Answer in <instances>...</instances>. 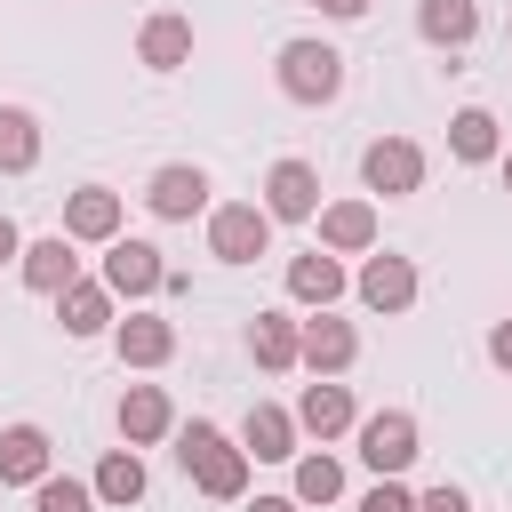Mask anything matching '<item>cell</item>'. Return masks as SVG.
Returning a JSON list of instances; mask_svg holds the SVG:
<instances>
[{
  "label": "cell",
  "mask_w": 512,
  "mask_h": 512,
  "mask_svg": "<svg viewBox=\"0 0 512 512\" xmlns=\"http://www.w3.org/2000/svg\"><path fill=\"white\" fill-rule=\"evenodd\" d=\"M168 440H176V464H184V480H192L200 496H216V504H240V496H248V448H232L208 416L176 424Z\"/></svg>",
  "instance_id": "6da1fadb"
},
{
  "label": "cell",
  "mask_w": 512,
  "mask_h": 512,
  "mask_svg": "<svg viewBox=\"0 0 512 512\" xmlns=\"http://www.w3.org/2000/svg\"><path fill=\"white\" fill-rule=\"evenodd\" d=\"M280 96L288 104H336L344 96V56L328 40H280Z\"/></svg>",
  "instance_id": "7a4b0ae2"
},
{
  "label": "cell",
  "mask_w": 512,
  "mask_h": 512,
  "mask_svg": "<svg viewBox=\"0 0 512 512\" xmlns=\"http://www.w3.org/2000/svg\"><path fill=\"white\" fill-rule=\"evenodd\" d=\"M352 440H360V464H368L376 480H400V472L416 464V448H424V432H416L408 408H376V416H360Z\"/></svg>",
  "instance_id": "3957f363"
},
{
  "label": "cell",
  "mask_w": 512,
  "mask_h": 512,
  "mask_svg": "<svg viewBox=\"0 0 512 512\" xmlns=\"http://www.w3.org/2000/svg\"><path fill=\"white\" fill-rule=\"evenodd\" d=\"M264 248H272V208H264V200H224V208H208V256L256 264Z\"/></svg>",
  "instance_id": "277c9868"
},
{
  "label": "cell",
  "mask_w": 512,
  "mask_h": 512,
  "mask_svg": "<svg viewBox=\"0 0 512 512\" xmlns=\"http://www.w3.org/2000/svg\"><path fill=\"white\" fill-rule=\"evenodd\" d=\"M360 184H368L376 200H408V192H424V144H408V136H376V144L360 152Z\"/></svg>",
  "instance_id": "5b68a950"
},
{
  "label": "cell",
  "mask_w": 512,
  "mask_h": 512,
  "mask_svg": "<svg viewBox=\"0 0 512 512\" xmlns=\"http://www.w3.org/2000/svg\"><path fill=\"white\" fill-rule=\"evenodd\" d=\"M160 280H168V264H160V248L152 240H104V288L112 296H128V304H144V296H160Z\"/></svg>",
  "instance_id": "8992f818"
},
{
  "label": "cell",
  "mask_w": 512,
  "mask_h": 512,
  "mask_svg": "<svg viewBox=\"0 0 512 512\" xmlns=\"http://www.w3.org/2000/svg\"><path fill=\"white\" fill-rule=\"evenodd\" d=\"M144 208H152L160 224H192V216L208 208V168H192V160H168V168H152V184H144Z\"/></svg>",
  "instance_id": "52a82bcc"
},
{
  "label": "cell",
  "mask_w": 512,
  "mask_h": 512,
  "mask_svg": "<svg viewBox=\"0 0 512 512\" xmlns=\"http://www.w3.org/2000/svg\"><path fill=\"white\" fill-rule=\"evenodd\" d=\"M264 208H272V224H312L320 216V168L312 160H272Z\"/></svg>",
  "instance_id": "ba28073f"
},
{
  "label": "cell",
  "mask_w": 512,
  "mask_h": 512,
  "mask_svg": "<svg viewBox=\"0 0 512 512\" xmlns=\"http://www.w3.org/2000/svg\"><path fill=\"white\" fill-rule=\"evenodd\" d=\"M352 288H360V304H368V312H384V320H392V312H408V304H416V264H408V256H392V248H368V264H360V280H352Z\"/></svg>",
  "instance_id": "9c48e42d"
},
{
  "label": "cell",
  "mask_w": 512,
  "mask_h": 512,
  "mask_svg": "<svg viewBox=\"0 0 512 512\" xmlns=\"http://www.w3.org/2000/svg\"><path fill=\"white\" fill-rule=\"evenodd\" d=\"M80 240L72 232H48V240H24V256H16V272H24V288L32 296H64L72 280H80V256H72Z\"/></svg>",
  "instance_id": "30bf717a"
},
{
  "label": "cell",
  "mask_w": 512,
  "mask_h": 512,
  "mask_svg": "<svg viewBox=\"0 0 512 512\" xmlns=\"http://www.w3.org/2000/svg\"><path fill=\"white\" fill-rule=\"evenodd\" d=\"M112 352H120V368H168L176 360V320L128 312V320H112Z\"/></svg>",
  "instance_id": "8fae6325"
},
{
  "label": "cell",
  "mask_w": 512,
  "mask_h": 512,
  "mask_svg": "<svg viewBox=\"0 0 512 512\" xmlns=\"http://www.w3.org/2000/svg\"><path fill=\"white\" fill-rule=\"evenodd\" d=\"M248 360L272 368V376L304 368V320H296V312H256V320H248Z\"/></svg>",
  "instance_id": "7c38bea8"
},
{
  "label": "cell",
  "mask_w": 512,
  "mask_h": 512,
  "mask_svg": "<svg viewBox=\"0 0 512 512\" xmlns=\"http://www.w3.org/2000/svg\"><path fill=\"white\" fill-rule=\"evenodd\" d=\"M360 424V408H352V384H336V376H312L304 384V400H296V432H312V440H336V432H352Z\"/></svg>",
  "instance_id": "4fadbf2b"
},
{
  "label": "cell",
  "mask_w": 512,
  "mask_h": 512,
  "mask_svg": "<svg viewBox=\"0 0 512 512\" xmlns=\"http://www.w3.org/2000/svg\"><path fill=\"white\" fill-rule=\"evenodd\" d=\"M48 472H56L48 432H40V424H8V432H0V488H40Z\"/></svg>",
  "instance_id": "5bb4252c"
},
{
  "label": "cell",
  "mask_w": 512,
  "mask_h": 512,
  "mask_svg": "<svg viewBox=\"0 0 512 512\" xmlns=\"http://www.w3.org/2000/svg\"><path fill=\"white\" fill-rule=\"evenodd\" d=\"M136 64H144V72H184V64H192V16H176V8L144 16V32H136Z\"/></svg>",
  "instance_id": "9a60e30c"
},
{
  "label": "cell",
  "mask_w": 512,
  "mask_h": 512,
  "mask_svg": "<svg viewBox=\"0 0 512 512\" xmlns=\"http://www.w3.org/2000/svg\"><path fill=\"white\" fill-rule=\"evenodd\" d=\"M64 232H72L80 248L120 240V192H112V184H80V192L64 200Z\"/></svg>",
  "instance_id": "2e32d148"
},
{
  "label": "cell",
  "mask_w": 512,
  "mask_h": 512,
  "mask_svg": "<svg viewBox=\"0 0 512 512\" xmlns=\"http://www.w3.org/2000/svg\"><path fill=\"white\" fill-rule=\"evenodd\" d=\"M352 360H360V328L336 320V312H312V320H304V368H312V376H344Z\"/></svg>",
  "instance_id": "e0dca14e"
},
{
  "label": "cell",
  "mask_w": 512,
  "mask_h": 512,
  "mask_svg": "<svg viewBox=\"0 0 512 512\" xmlns=\"http://www.w3.org/2000/svg\"><path fill=\"white\" fill-rule=\"evenodd\" d=\"M240 448H248L256 464H288V456H296V408L256 400V408L240 416Z\"/></svg>",
  "instance_id": "ac0fdd59"
},
{
  "label": "cell",
  "mask_w": 512,
  "mask_h": 512,
  "mask_svg": "<svg viewBox=\"0 0 512 512\" xmlns=\"http://www.w3.org/2000/svg\"><path fill=\"white\" fill-rule=\"evenodd\" d=\"M312 224H320V248H336V256H368L376 248V200H328Z\"/></svg>",
  "instance_id": "d6986e66"
},
{
  "label": "cell",
  "mask_w": 512,
  "mask_h": 512,
  "mask_svg": "<svg viewBox=\"0 0 512 512\" xmlns=\"http://www.w3.org/2000/svg\"><path fill=\"white\" fill-rule=\"evenodd\" d=\"M352 280H344V264H336V248H304V256H288V296L296 304H312V312H328L336 296H344Z\"/></svg>",
  "instance_id": "ffe728a7"
},
{
  "label": "cell",
  "mask_w": 512,
  "mask_h": 512,
  "mask_svg": "<svg viewBox=\"0 0 512 512\" xmlns=\"http://www.w3.org/2000/svg\"><path fill=\"white\" fill-rule=\"evenodd\" d=\"M168 432H176L168 392H160V384H128V392H120V440H128V448H152V440H168Z\"/></svg>",
  "instance_id": "44dd1931"
},
{
  "label": "cell",
  "mask_w": 512,
  "mask_h": 512,
  "mask_svg": "<svg viewBox=\"0 0 512 512\" xmlns=\"http://www.w3.org/2000/svg\"><path fill=\"white\" fill-rule=\"evenodd\" d=\"M112 304H120V296H112L104 280H72V288L56 296V320H64V336H104V328H112Z\"/></svg>",
  "instance_id": "7402d4cb"
},
{
  "label": "cell",
  "mask_w": 512,
  "mask_h": 512,
  "mask_svg": "<svg viewBox=\"0 0 512 512\" xmlns=\"http://www.w3.org/2000/svg\"><path fill=\"white\" fill-rule=\"evenodd\" d=\"M416 32H424L432 48H472L480 0H416Z\"/></svg>",
  "instance_id": "603a6c76"
},
{
  "label": "cell",
  "mask_w": 512,
  "mask_h": 512,
  "mask_svg": "<svg viewBox=\"0 0 512 512\" xmlns=\"http://www.w3.org/2000/svg\"><path fill=\"white\" fill-rule=\"evenodd\" d=\"M448 152H456L464 168L496 160V152H504V128H496V112H488V104H464V112L448 120Z\"/></svg>",
  "instance_id": "cb8c5ba5"
},
{
  "label": "cell",
  "mask_w": 512,
  "mask_h": 512,
  "mask_svg": "<svg viewBox=\"0 0 512 512\" xmlns=\"http://www.w3.org/2000/svg\"><path fill=\"white\" fill-rule=\"evenodd\" d=\"M40 168V120L24 104H0V176H32Z\"/></svg>",
  "instance_id": "d4e9b609"
},
{
  "label": "cell",
  "mask_w": 512,
  "mask_h": 512,
  "mask_svg": "<svg viewBox=\"0 0 512 512\" xmlns=\"http://www.w3.org/2000/svg\"><path fill=\"white\" fill-rule=\"evenodd\" d=\"M136 496H144V456L136 448H112L96 464V504H136Z\"/></svg>",
  "instance_id": "484cf974"
},
{
  "label": "cell",
  "mask_w": 512,
  "mask_h": 512,
  "mask_svg": "<svg viewBox=\"0 0 512 512\" xmlns=\"http://www.w3.org/2000/svg\"><path fill=\"white\" fill-rule=\"evenodd\" d=\"M296 504H336L344 496V464L320 448V456H296V488H288Z\"/></svg>",
  "instance_id": "4316f807"
},
{
  "label": "cell",
  "mask_w": 512,
  "mask_h": 512,
  "mask_svg": "<svg viewBox=\"0 0 512 512\" xmlns=\"http://www.w3.org/2000/svg\"><path fill=\"white\" fill-rule=\"evenodd\" d=\"M32 512H96V480H64V472H48V480L32 488Z\"/></svg>",
  "instance_id": "83f0119b"
},
{
  "label": "cell",
  "mask_w": 512,
  "mask_h": 512,
  "mask_svg": "<svg viewBox=\"0 0 512 512\" xmlns=\"http://www.w3.org/2000/svg\"><path fill=\"white\" fill-rule=\"evenodd\" d=\"M360 512H416V496H408V480H376L360 496Z\"/></svg>",
  "instance_id": "f1b7e54d"
},
{
  "label": "cell",
  "mask_w": 512,
  "mask_h": 512,
  "mask_svg": "<svg viewBox=\"0 0 512 512\" xmlns=\"http://www.w3.org/2000/svg\"><path fill=\"white\" fill-rule=\"evenodd\" d=\"M416 512H472V496H464L456 480H440V488H424V496H416Z\"/></svg>",
  "instance_id": "f546056e"
},
{
  "label": "cell",
  "mask_w": 512,
  "mask_h": 512,
  "mask_svg": "<svg viewBox=\"0 0 512 512\" xmlns=\"http://www.w3.org/2000/svg\"><path fill=\"white\" fill-rule=\"evenodd\" d=\"M488 360L512 376V320H496V328H488Z\"/></svg>",
  "instance_id": "4dcf8cb0"
},
{
  "label": "cell",
  "mask_w": 512,
  "mask_h": 512,
  "mask_svg": "<svg viewBox=\"0 0 512 512\" xmlns=\"http://www.w3.org/2000/svg\"><path fill=\"white\" fill-rule=\"evenodd\" d=\"M312 8H320V16H336V24H360L376 0H312Z\"/></svg>",
  "instance_id": "1f68e13d"
},
{
  "label": "cell",
  "mask_w": 512,
  "mask_h": 512,
  "mask_svg": "<svg viewBox=\"0 0 512 512\" xmlns=\"http://www.w3.org/2000/svg\"><path fill=\"white\" fill-rule=\"evenodd\" d=\"M16 256H24V232H16L8 216H0V264H16Z\"/></svg>",
  "instance_id": "d6a6232c"
},
{
  "label": "cell",
  "mask_w": 512,
  "mask_h": 512,
  "mask_svg": "<svg viewBox=\"0 0 512 512\" xmlns=\"http://www.w3.org/2000/svg\"><path fill=\"white\" fill-rule=\"evenodd\" d=\"M240 512H304L296 496H256V504H240Z\"/></svg>",
  "instance_id": "836d02e7"
},
{
  "label": "cell",
  "mask_w": 512,
  "mask_h": 512,
  "mask_svg": "<svg viewBox=\"0 0 512 512\" xmlns=\"http://www.w3.org/2000/svg\"><path fill=\"white\" fill-rule=\"evenodd\" d=\"M496 168H504V192H512V152H496Z\"/></svg>",
  "instance_id": "e575fe53"
}]
</instances>
